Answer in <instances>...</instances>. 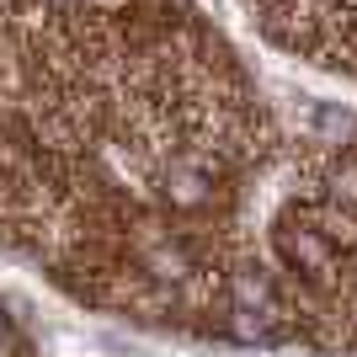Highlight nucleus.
Masks as SVG:
<instances>
[{
  "mask_svg": "<svg viewBox=\"0 0 357 357\" xmlns=\"http://www.w3.org/2000/svg\"><path fill=\"white\" fill-rule=\"evenodd\" d=\"M0 342H6V320H0Z\"/></svg>",
  "mask_w": 357,
  "mask_h": 357,
  "instance_id": "1",
  "label": "nucleus"
}]
</instances>
